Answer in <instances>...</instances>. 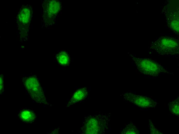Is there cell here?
Here are the masks:
<instances>
[{
  "label": "cell",
  "instance_id": "9",
  "mask_svg": "<svg viewBox=\"0 0 179 134\" xmlns=\"http://www.w3.org/2000/svg\"><path fill=\"white\" fill-rule=\"evenodd\" d=\"M58 62L63 65H66L69 63V57L67 53L65 51H62L58 54L56 56Z\"/></svg>",
  "mask_w": 179,
  "mask_h": 134
},
{
  "label": "cell",
  "instance_id": "12",
  "mask_svg": "<svg viewBox=\"0 0 179 134\" xmlns=\"http://www.w3.org/2000/svg\"><path fill=\"white\" fill-rule=\"evenodd\" d=\"M149 123L150 129L151 133L152 134H163L162 132L159 131L154 126L152 122L150 120H149Z\"/></svg>",
  "mask_w": 179,
  "mask_h": 134
},
{
  "label": "cell",
  "instance_id": "6",
  "mask_svg": "<svg viewBox=\"0 0 179 134\" xmlns=\"http://www.w3.org/2000/svg\"><path fill=\"white\" fill-rule=\"evenodd\" d=\"M166 22L168 27L174 32H179L178 9H172L170 11L166 17Z\"/></svg>",
  "mask_w": 179,
  "mask_h": 134
},
{
  "label": "cell",
  "instance_id": "4",
  "mask_svg": "<svg viewBox=\"0 0 179 134\" xmlns=\"http://www.w3.org/2000/svg\"><path fill=\"white\" fill-rule=\"evenodd\" d=\"M22 80L25 87L33 100L40 104H48L37 77H25Z\"/></svg>",
  "mask_w": 179,
  "mask_h": 134
},
{
  "label": "cell",
  "instance_id": "11",
  "mask_svg": "<svg viewBox=\"0 0 179 134\" xmlns=\"http://www.w3.org/2000/svg\"><path fill=\"white\" fill-rule=\"evenodd\" d=\"M139 131L137 127L132 123H130L126 125L122 131L121 134H138Z\"/></svg>",
  "mask_w": 179,
  "mask_h": 134
},
{
  "label": "cell",
  "instance_id": "3",
  "mask_svg": "<svg viewBox=\"0 0 179 134\" xmlns=\"http://www.w3.org/2000/svg\"><path fill=\"white\" fill-rule=\"evenodd\" d=\"M132 59L138 71L144 74L156 77L162 73H169L161 64L151 59L133 57Z\"/></svg>",
  "mask_w": 179,
  "mask_h": 134
},
{
  "label": "cell",
  "instance_id": "13",
  "mask_svg": "<svg viewBox=\"0 0 179 134\" xmlns=\"http://www.w3.org/2000/svg\"><path fill=\"white\" fill-rule=\"evenodd\" d=\"M4 89L3 80V76H1L0 77V92L1 94L3 92Z\"/></svg>",
  "mask_w": 179,
  "mask_h": 134
},
{
  "label": "cell",
  "instance_id": "7",
  "mask_svg": "<svg viewBox=\"0 0 179 134\" xmlns=\"http://www.w3.org/2000/svg\"><path fill=\"white\" fill-rule=\"evenodd\" d=\"M18 116L23 122L28 123L33 122L36 118V115L33 111L26 109L21 110Z\"/></svg>",
  "mask_w": 179,
  "mask_h": 134
},
{
  "label": "cell",
  "instance_id": "8",
  "mask_svg": "<svg viewBox=\"0 0 179 134\" xmlns=\"http://www.w3.org/2000/svg\"><path fill=\"white\" fill-rule=\"evenodd\" d=\"M88 92L86 87L79 89L73 94L69 101L67 106H69L78 102L84 99L86 97Z\"/></svg>",
  "mask_w": 179,
  "mask_h": 134
},
{
  "label": "cell",
  "instance_id": "2",
  "mask_svg": "<svg viewBox=\"0 0 179 134\" xmlns=\"http://www.w3.org/2000/svg\"><path fill=\"white\" fill-rule=\"evenodd\" d=\"M179 40L171 36L159 37L150 45V48L159 55H174L179 53Z\"/></svg>",
  "mask_w": 179,
  "mask_h": 134
},
{
  "label": "cell",
  "instance_id": "1",
  "mask_svg": "<svg viewBox=\"0 0 179 134\" xmlns=\"http://www.w3.org/2000/svg\"><path fill=\"white\" fill-rule=\"evenodd\" d=\"M111 113L89 115L84 118L81 131L83 134L104 133L109 127Z\"/></svg>",
  "mask_w": 179,
  "mask_h": 134
},
{
  "label": "cell",
  "instance_id": "10",
  "mask_svg": "<svg viewBox=\"0 0 179 134\" xmlns=\"http://www.w3.org/2000/svg\"><path fill=\"white\" fill-rule=\"evenodd\" d=\"M168 105L170 112L174 115L179 116V97L176 100L169 103Z\"/></svg>",
  "mask_w": 179,
  "mask_h": 134
},
{
  "label": "cell",
  "instance_id": "5",
  "mask_svg": "<svg viewBox=\"0 0 179 134\" xmlns=\"http://www.w3.org/2000/svg\"><path fill=\"white\" fill-rule=\"evenodd\" d=\"M122 95L125 100L142 108H154L157 103L148 97L136 95L131 93H125Z\"/></svg>",
  "mask_w": 179,
  "mask_h": 134
}]
</instances>
